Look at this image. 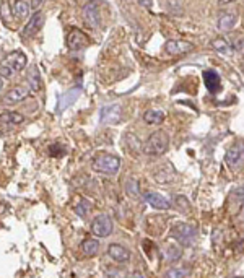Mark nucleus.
<instances>
[{
  "mask_svg": "<svg viewBox=\"0 0 244 278\" xmlns=\"http://www.w3.org/2000/svg\"><path fill=\"white\" fill-rule=\"evenodd\" d=\"M170 148V135L163 130H156L150 135L144 145H142V151L148 156H160L166 153Z\"/></svg>",
  "mask_w": 244,
  "mask_h": 278,
  "instance_id": "1",
  "label": "nucleus"
},
{
  "mask_svg": "<svg viewBox=\"0 0 244 278\" xmlns=\"http://www.w3.org/2000/svg\"><path fill=\"white\" fill-rule=\"evenodd\" d=\"M91 169L101 174L114 176L118 174L121 169V158L116 155H108V153L98 155L91 161Z\"/></svg>",
  "mask_w": 244,
  "mask_h": 278,
  "instance_id": "2",
  "label": "nucleus"
},
{
  "mask_svg": "<svg viewBox=\"0 0 244 278\" xmlns=\"http://www.w3.org/2000/svg\"><path fill=\"white\" fill-rule=\"evenodd\" d=\"M170 236L172 237V239H176L177 242H179V246L191 247L195 242L197 230H195V226H192V225L177 223L176 226H172V228H171Z\"/></svg>",
  "mask_w": 244,
  "mask_h": 278,
  "instance_id": "3",
  "label": "nucleus"
},
{
  "mask_svg": "<svg viewBox=\"0 0 244 278\" xmlns=\"http://www.w3.org/2000/svg\"><path fill=\"white\" fill-rule=\"evenodd\" d=\"M225 163L231 171H240L244 168V140L235 141L225 153Z\"/></svg>",
  "mask_w": 244,
  "mask_h": 278,
  "instance_id": "4",
  "label": "nucleus"
},
{
  "mask_svg": "<svg viewBox=\"0 0 244 278\" xmlns=\"http://www.w3.org/2000/svg\"><path fill=\"white\" fill-rule=\"evenodd\" d=\"M83 20L85 23L91 28L101 26L103 15H101V2L99 0H90L83 7Z\"/></svg>",
  "mask_w": 244,
  "mask_h": 278,
  "instance_id": "5",
  "label": "nucleus"
},
{
  "mask_svg": "<svg viewBox=\"0 0 244 278\" xmlns=\"http://www.w3.org/2000/svg\"><path fill=\"white\" fill-rule=\"evenodd\" d=\"M113 230H114V223L109 215H104V213L98 215L91 221V232H93L96 237H108L113 234Z\"/></svg>",
  "mask_w": 244,
  "mask_h": 278,
  "instance_id": "6",
  "label": "nucleus"
},
{
  "mask_svg": "<svg viewBox=\"0 0 244 278\" xmlns=\"http://www.w3.org/2000/svg\"><path fill=\"white\" fill-rule=\"evenodd\" d=\"M44 24V15L41 10H36V12L33 13V17L28 20V23H26V26H24L22 29V38L23 39H29V38H33L34 34H36L41 26Z\"/></svg>",
  "mask_w": 244,
  "mask_h": 278,
  "instance_id": "7",
  "label": "nucleus"
},
{
  "mask_svg": "<svg viewBox=\"0 0 244 278\" xmlns=\"http://www.w3.org/2000/svg\"><path fill=\"white\" fill-rule=\"evenodd\" d=\"M90 44V38L81 29H72L67 34V47L70 50H80Z\"/></svg>",
  "mask_w": 244,
  "mask_h": 278,
  "instance_id": "8",
  "label": "nucleus"
},
{
  "mask_svg": "<svg viewBox=\"0 0 244 278\" xmlns=\"http://www.w3.org/2000/svg\"><path fill=\"white\" fill-rule=\"evenodd\" d=\"M165 50L170 55H184L194 50V44L189 41H181V39H172L165 44Z\"/></svg>",
  "mask_w": 244,
  "mask_h": 278,
  "instance_id": "9",
  "label": "nucleus"
},
{
  "mask_svg": "<svg viewBox=\"0 0 244 278\" xmlns=\"http://www.w3.org/2000/svg\"><path fill=\"white\" fill-rule=\"evenodd\" d=\"M3 62L7 64L13 72H22L23 69H26L28 60H26V55H24L23 52H20V50H13V52L5 55Z\"/></svg>",
  "mask_w": 244,
  "mask_h": 278,
  "instance_id": "10",
  "label": "nucleus"
},
{
  "mask_svg": "<svg viewBox=\"0 0 244 278\" xmlns=\"http://www.w3.org/2000/svg\"><path fill=\"white\" fill-rule=\"evenodd\" d=\"M121 114H122V108L119 104H109L101 109L99 122L101 124H116L121 120Z\"/></svg>",
  "mask_w": 244,
  "mask_h": 278,
  "instance_id": "11",
  "label": "nucleus"
},
{
  "mask_svg": "<svg viewBox=\"0 0 244 278\" xmlns=\"http://www.w3.org/2000/svg\"><path fill=\"white\" fill-rule=\"evenodd\" d=\"M144 199L151 208H156V210H170L171 208V202L168 200L166 197H163L161 194H156V192H145Z\"/></svg>",
  "mask_w": 244,
  "mask_h": 278,
  "instance_id": "12",
  "label": "nucleus"
},
{
  "mask_svg": "<svg viewBox=\"0 0 244 278\" xmlns=\"http://www.w3.org/2000/svg\"><path fill=\"white\" fill-rule=\"evenodd\" d=\"M108 254L111 259L114 262H118V264H127V262L130 260V251L124 246L116 244V242L108 247Z\"/></svg>",
  "mask_w": 244,
  "mask_h": 278,
  "instance_id": "13",
  "label": "nucleus"
},
{
  "mask_svg": "<svg viewBox=\"0 0 244 278\" xmlns=\"http://www.w3.org/2000/svg\"><path fill=\"white\" fill-rule=\"evenodd\" d=\"M203 82H205V87L212 94H215L221 90V78L215 70H205L203 72Z\"/></svg>",
  "mask_w": 244,
  "mask_h": 278,
  "instance_id": "14",
  "label": "nucleus"
},
{
  "mask_svg": "<svg viewBox=\"0 0 244 278\" xmlns=\"http://www.w3.org/2000/svg\"><path fill=\"white\" fill-rule=\"evenodd\" d=\"M78 96H80V88H72L69 90V92H65L64 94H60L59 103H57V113H62L70 104H73Z\"/></svg>",
  "mask_w": 244,
  "mask_h": 278,
  "instance_id": "15",
  "label": "nucleus"
},
{
  "mask_svg": "<svg viewBox=\"0 0 244 278\" xmlns=\"http://www.w3.org/2000/svg\"><path fill=\"white\" fill-rule=\"evenodd\" d=\"M26 82H28V87L31 92H34V93L41 92V88H43V80H41V73H39V69L36 65H31V67L28 69Z\"/></svg>",
  "mask_w": 244,
  "mask_h": 278,
  "instance_id": "16",
  "label": "nucleus"
},
{
  "mask_svg": "<svg viewBox=\"0 0 244 278\" xmlns=\"http://www.w3.org/2000/svg\"><path fill=\"white\" fill-rule=\"evenodd\" d=\"M236 23H238V15L236 13H225V15H221V17L218 18L217 28L220 29L221 33H230V31L235 29Z\"/></svg>",
  "mask_w": 244,
  "mask_h": 278,
  "instance_id": "17",
  "label": "nucleus"
},
{
  "mask_svg": "<svg viewBox=\"0 0 244 278\" xmlns=\"http://www.w3.org/2000/svg\"><path fill=\"white\" fill-rule=\"evenodd\" d=\"M29 87H23V85H20V87H15L12 88L10 92L5 94V101L7 103H18V101H23V99H26L28 96H29Z\"/></svg>",
  "mask_w": 244,
  "mask_h": 278,
  "instance_id": "18",
  "label": "nucleus"
},
{
  "mask_svg": "<svg viewBox=\"0 0 244 278\" xmlns=\"http://www.w3.org/2000/svg\"><path fill=\"white\" fill-rule=\"evenodd\" d=\"M230 200L233 202V213L240 215L241 211H244V187H238L233 190Z\"/></svg>",
  "mask_w": 244,
  "mask_h": 278,
  "instance_id": "19",
  "label": "nucleus"
},
{
  "mask_svg": "<svg viewBox=\"0 0 244 278\" xmlns=\"http://www.w3.org/2000/svg\"><path fill=\"white\" fill-rule=\"evenodd\" d=\"M161 255H163V259H165L166 262H176V260L181 259L182 249L179 246H176V244H168V246L163 247Z\"/></svg>",
  "mask_w": 244,
  "mask_h": 278,
  "instance_id": "20",
  "label": "nucleus"
},
{
  "mask_svg": "<svg viewBox=\"0 0 244 278\" xmlns=\"http://www.w3.org/2000/svg\"><path fill=\"white\" fill-rule=\"evenodd\" d=\"M165 119H166V114L160 109H148L144 114V120L148 125H160L165 122Z\"/></svg>",
  "mask_w": 244,
  "mask_h": 278,
  "instance_id": "21",
  "label": "nucleus"
},
{
  "mask_svg": "<svg viewBox=\"0 0 244 278\" xmlns=\"http://www.w3.org/2000/svg\"><path fill=\"white\" fill-rule=\"evenodd\" d=\"M80 247H81V252H83L86 257H95L99 251V242L90 237V239H85L81 242Z\"/></svg>",
  "mask_w": 244,
  "mask_h": 278,
  "instance_id": "22",
  "label": "nucleus"
},
{
  "mask_svg": "<svg viewBox=\"0 0 244 278\" xmlns=\"http://www.w3.org/2000/svg\"><path fill=\"white\" fill-rule=\"evenodd\" d=\"M12 10H13V13L17 15V18L24 20L26 17H29V13H31V5L23 2V0H17V2L13 3Z\"/></svg>",
  "mask_w": 244,
  "mask_h": 278,
  "instance_id": "23",
  "label": "nucleus"
},
{
  "mask_svg": "<svg viewBox=\"0 0 244 278\" xmlns=\"http://www.w3.org/2000/svg\"><path fill=\"white\" fill-rule=\"evenodd\" d=\"M0 122L18 125L24 122V116H22L20 113H13V111H7V113L0 114Z\"/></svg>",
  "mask_w": 244,
  "mask_h": 278,
  "instance_id": "24",
  "label": "nucleus"
},
{
  "mask_svg": "<svg viewBox=\"0 0 244 278\" xmlns=\"http://www.w3.org/2000/svg\"><path fill=\"white\" fill-rule=\"evenodd\" d=\"M210 46L217 50L218 54H223V55H230L233 52V49L230 46V43L223 38H217V39H212Z\"/></svg>",
  "mask_w": 244,
  "mask_h": 278,
  "instance_id": "25",
  "label": "nucleus"
},
{
  "mask_svg": "<svg viewBox=\"0 0 244 278\" xmlns=\"http://www.w3.org/2000/svg\"><path fill=\"white\" fill-rule=\"evenodd\" d=\"M172 173H174V171H171V168H166V169H163L161 173H156L155 174L156 183L158 184H172V181H174V178H176V176H172V178L170 176Z\"/></svg>",
  "mask_w": 244,
  "mask_h": 278,
  "instance_id": "26",
  "label": "nucleus"
},
{
  "mask_svg": "<svg viewBox=\"0 0 244 278\" xmlns=\"http://www.w3.org/2000/svg\"><path fill=\"white\" fill-rule=\"evenodd\" d=\"M90 210H91V202H88L86 199H80L77 207H75V213H77L80 218H85Z\"/></svg>",
  "mask_w": 244,
  "mask_h": 278,
  "instance_id": "27",
  "label": "nucleus"
},
{
  "mask_svg": "<svg viewBox=\"0 0 244 278\" xmlns=\"http://www.w3.org/2000/svg\"><path fill=\"white\" fill-rule=\"evenodd\" d=\"M191 275V270L189 269H184V267H174V269H170L165 274V277H170V278H182V277H189Z\"/></svg>",
  "mask_w": 244,
  "mask_h": 278,
  "instance_id": "28",
  "label": "nucleus"
},
{
  "mask_svg": "<svg viewBox=\"0 0 244 278\" xmlns=\"http://www.w3.org/2000/svg\"><path fill=\"white\" fill-rule=\"evenodd\" d=\"M172 202H174V205H176L181 211H184V213H187V211L191 210L189 200H187L184 195H176V197H174V200H172Z\"/></svg>",
  "mask_w": 244,
  "mask_h": 278,
  "instance_id": "29",
  "label": "nucleus"
},
{
  "mask_svg": "<svg viewBox=\"0 0 244 278\" xmlns=\"http://www.w3.org/2000/svg\"><path fill=\"white\" fill-rule=\"evenodd\" d=\"M125 190H127V194L132 197H139V183H137L135 179H129L127 181Z\"/></svg>",
  "mask_w": 244,
  "mask_h": 278,
  "instance_id": "30",
  "label": "nucleus"
},
{
  "mask_svg": "<svg viewBox=\"0 0 244 278\" xmlns=\"http://www.w3.org/2000/svg\"><path fill=\"white\" fill-rule=\"evenodd\" d=\"M12 75H13V70L2 60V62H0V77H2V78H10Z\"/></svg>",
  "mask_w": 244,
  "mask_h": 278,
  "instance_id": "31",
  "label": "nucleus"
},
{
  "mask_svg": "<svg viewBox=\"0 0 244 278\" xmlns=\"http://www.w3.org/2000/svg\"><path fill=\"white\" fill-rule=\"evenodd\" d=\"M230 46L233 50H236V52H244V38H238L235 39L233 43H230Z\"/></svg>",
  "mask_w": 244,
  "mask_h": 278,
  "instance_id": "32",
  "label": "nucleus"
},
{
  "mask_svg": "<svg viewBox=\"0 0 244 278\" xmlns=\"http://www.w3.org/2000/svg\"><path fill=\"white\" fill-rule=\"evenodd\" d=\"M64 153H65V148H64L62 145L55 143V145L50 146V155L55 156V158H60V156H62Z\"/></svg>",
  "mask_w": 244,
  "mask_h": 278,
  "instance_id": "33",
  "label": "nucleus"
},
{
  "mask_svg": "<svg viewBox=\"0 0 244 278\" xmlns=\"http://www.w3.org/2000/svg\"><path fill=\"white\" fill-rule=\"evenodd\" d=\"M0 13H2V18L8 23V13L10 12H8V2H7V0H5V2L2 3V7H0Z\"/></svg>",
  "mask_w": 244,
  "mask_h": 278,
  "instance_id": "34",
  "label": "nucleus"
},
{
  "mask_svg": "<svg viewBox=\"0 0 244 278\" xmlns=\"http://www.w3.org/2000/svg\"><path fill=\"white\" fill-rule=\"evenodd\" d=\"M137 3L140 5V7H144L146 10L151 8V5H153V0H137Z\"/></svg>",
  "mask_w": 244,
  "mask_h": 278,
  "instance_id": "35",
  "label": "nucleus"
},
{
  "mask_svg": "<svg viewBox=\"0 0 244 278\" xmlns=\"http://www.w3.org/2000/svg\"><path fill=\"white\" fill-rule=\"evenodd\" d=\"M104 277H124V274L121 270H106Z\"/></svg>",
  "mask_w": 244,
  "mask_h": 278,
  "instance_id": "36",
  "label": "nucleus"
},
{
  "mask_svg": "<svg viewBox=\"0 0 244 278\" xmlns=\"http://www.w3.org/2000/svg\"><path fill=\"white\" fill-rule=\"evenodd\" d=\"M43 2H44V0H31V3H29V5H31V8L39 10V7L43 5Z\"/></svg>",
  "mask_w": 244,
  "mask_h": 278,
  "instance_id": "37",
  "label": "nucleus"
},
{
  "mask_svg": "<svg viewBox=\"0 0 244 278\" xmlns=\"http://www.w3.org/2000/svg\"><path fill=\"white\" fill-rule=\"evenodd\" d=\"M235 2H238V0H218V5H220V7H226V5H231Z\"/></svg>",
  "mask_w": 244,
  "mask_h": 278,
  "instance_id": "38",
  "label": "nucleus"
},
{
  "mask_svg": "<svg viewBox=\"0 0 244 278\" xmlns=\"http://www.w3.org/2000/svg\"><path fill=\"white\" fill-rule=\"evenodd\" d=\"M130 277H145L144 274H140V272H134V274H132Z\"/></svg>",
  "mask_w": 244,
  "mask_h": 278,
  "instance_id": "39",
  "label": "nucleus"
},
{
  "mask_svg": "<svg viewBox=\"0 0 244 278\" xmlns=\"http://www.w3.org/2000/svg\"><path fill=\"white\" fill-rule=\"evenodd\" d=\"M3 88V80H2V77H0V90Z\"/></svg>",
  "mask_w": 244,
  "mask_h": 278,
  "instance_id": "40",
  "label": "nucleus"
}]
</instances>
